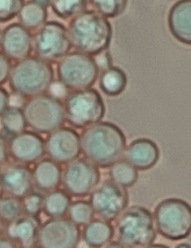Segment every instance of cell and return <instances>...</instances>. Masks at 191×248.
Here are the masks:
<instances>
[{"instance_id": "6da1fadb", "label": "cell", "mask_w": 191, "mask_h": 248, "mask_svg": "<svg viewBox=\"0 0 191 248\" xmlns=\"http://www.w3.org/2000/svg\"><path fill=\"white\" fill-rule=\"evenodd\" d=\"M82 154L100 168H108L120 160L126 148L123 130L111 122H100L87 127L81 135Z\"/></svg>"}, {"instance_id": "7a4b0ae2", "label": "cell", "mask_w": 191, "mask_h": 248, "mask_svg": "<svg viewBox=\"0 0 191 248\" xmlns=\"http://www.w3.org/2000/svg\"><path fill=\"white\" fill-rule=\"evenodd\" d=\"M67 31L72 47L90 56L106 51L112 39L111 23L95 11L86 10L73 17Z\"/></svg>"}, {"instance_id": "3957f363", "label": "cell", "mask_w": 191, "mask_h": 248, "mask_svg": "<svg viewBox=\"0 0 191 248\" xmlns=\"http://www.w3.org/2000/svg\"><path fill=\"white\" fill-rule=\"evenodd\" d=\"M8 85L15 94L31 98L48 93L55 83L53 65L36 56H29L12 65Z\"/></svg>"}, {"instance_id": "277c9868", "label": "cell", "mask_w": 191, "mask_h": 248, "mask_svg": "<svg viewBox=\"0 0 191 248\" xmlns=\"http://www.w3.org/2000/svg\"><path fill=\"white\" fill-rule=\"evenodd\" d=\"M118 241L126 248H144L156 238V228L150 211L133 206L119 216L116 223Z\"/></svg>"}, {"instance_id": "5b68a950", "label": "cell", "mask_w": 191, "mask_h": 248, "mask_svg": "<svg viewBox=\"0 0 191 248\" xmlns=\"http://www.w3.org/2000/svg\"><path fill=\"white\" fill-rule=\"evenodd\" d=\"M63 106L65 121L76 129H84L98 124L105 114L103 96L93 88L67 92Z\"/></svg>"}, {"instance_id": "8992f818", "label": "cell", "mask_w": 191, "mask_h": 248, "mask_svg": "<svg viewBox=\"0 0 191 248\" xmlns=\"http://www.w3.org/2000/svg\"><path fill=\"white\" fill-rule=\"evenodd\" d=\"M22 108L27 126L38 134H49L65 122L62 100L49 92L27 99Z\"/></svg>"}, {"instance_id": "52a82bcc", "label": "cell", "mask_w": 191, "mask_h": 248, "mask_svg": "<svg viewBox=\"0 0 191 248\" xmlns=\"http://www.w3.org/2000/svg\"><path fill=\"white\" fill-rule=\"evenodd\" d=\"M100 69L94 58L82 52H70L58 62L56 77L66 90L88 89L97 82Z\"/></svg>"}, {"instance_id": "ba28073f", "label": "cell", "mask_w": 191, "mask_h": 248, "mask_svg": "<svg viewBox=\"0 0 191 248\" xmlns=\"http://www.w3.org/2000/svg\"><path fill=\"white\" fill-rule=\"evenodd\" d=\"M155 220L162 236L182 240L191 234V204L178 198L163 200L155 208Z\"/></svg>"}, {"instance_id": "9c48e42d", "label": "cell", "mask_w": 191, "mask_h": 248, "mask_svg": "<svg viewBox=\"0 0 191 248\" xmlns=\"http://www.w3.org/2000/svg\"><path fill=\"white\" fill-rule=\"evenodd\" d=\"M71 48L67 28L60 22L47 21L32 34L34 56L50 64L68 54Z\"/></svg>"}, {"instance_id": "30bf717a", "label": "cell", "mask_w": 191, "mask_h": 248, "mask_svg": "<svg viewBox=\"0 0 191 248\" xmlns=\"http://www.w3.org/2000/svg\"><path fill=\"white\" fill-rule=\"evenodd\" d=\"M100 180L98 167L86 158H77L66 165L61 184L71 196L83 198L91 194Z\"/></svg>"}, {"instance_id": "8fae6325", "label": "cell", "mask_w": 191, "mask_h": 248, "mask_svg": "<svg viewBox=\"0 0 191 248\" xmlns=\"http://www.w3.org/2000/svg\"><path fill=\"white\" fill-rule=\"evenodd\" d=\"M89 202L99 217L111 221L126 210L129 202V192L125 187L112 180H106L95 188Z\"/></svg>"}, {"instance_id": "7c38bea8", "label": "cell", "mask_w": 191, "mask_h": 248, "mask_svg": "<svg viewBox=\"0 0 191 248\" xmlns=\"http://www.w3.org/2000/svg\"><path fill=\"white\" fill-rule=\"evenodd\" d=\"M79 227L69 218H49L41 224L37 245L41 248H76L81 239Z\"/></svg>"}, {"instance_id": "4fadbf2b", "label": "cell", "mask_w": 191, "mask_h": 248, "mask_svg": "<svg viewBox=\"0 0 191 248\" xmlns=\"http://www.w3.org/2000/svg\"><path fill=\"white\" fill-rule=\"evenodd\" d=\"M45 148L49 158L60 165H67L80 155L81 137L73 128L61 126L48 134Z\"/></svg>"}, {"instance_id": "5bb4252c", "label": "cell", "mask_w": 191, "mask_h": 248, "mask_svg": "<svg viewBox=\"0 0 191 248\" xmlns=\"http://www.w3.org/2000/svg\"><path fill=\"white\" fill-rule=\"evenodd\" d=\"M8 154L15 162L29 165L46 155L45 139L34 131L25 130L8 139Z\"/></svg>"}, {"instance_id": "9a60e30c", "label": "cell", "mask_w": 191, "mask_h": 248, "mask_svg": "<svg viewBox=\"0 0 191 248\" xmlns=\"http://www.w3.org/2000/svg\"><path fill=\"white\" fill-rule=\"evenodd\" d=\"M0 48L11 61L26 59L32 52V34L20 23H11L2 31Z\"/></svg>"}, {"instance_id": "2e32d148", "label": "cell", "mask_w": 191, "mask_h": 248, "mask_svg": "<svg viewBox=\"0 0 191 248\" xmlns=\"http://www.w3.org/2000/svg\"><path fill=\"white\" fill-rule=\"evenodd\" d=\"M0 183L7 195L22 199L34 187L31 169L17 162L7 163L0 170Z\"/></svg>"}, {"instance_id": "e0dca14e", "label": "cell", "mask_w": 191, "mask_h": 248, "mask_svg": "<svg viewBox=\"0 0 191 248\" xmlns=\"http://www.w3.org/2000/svg\"><path fill=\"white\" fill-rule=\"evenodd\" d=\"M125 161L139 170H149L159 162L160 149L151 139H136L126 149Z\"/></svg>"}, {"instance_id": "ac0fdd59", "label": "cell", "mask_w": 191, "mask_h": 248, "mask_svg": "<svg viewBox=\"0 0 191 248\" xmlns=\"http://www.w3.org/2000/svg\"><path fill=\"white\" fill-rule=\"evenodd\" d=\"M41 221L39 217L23 216L6 224V236L16 242L20 248L36 246Z\"/></svg>"}, {"instance_id": "d6986e66", "label": "cell", "mask_w": 191, "mask_h": 248, "mask_svg": "<svg viewBox=\"0 0 191 248\" xmlns=\"http://www.w3.org/2000/svg\"><path fill=\"white\" fill-rule=\"evenodd\" d=\"M169 30L175 39L191 46V0H181L170 8L167 17Z\"/></svg>"}, {"instance_id": "ffe728a7", "label": "cell", "mask_w": 191, "mask_h": 248, "mask_svg": "<svg viewBox=\"0 0 191 248\" xmlns=\"http://www.w3.org/2000/svg\"><path fill=\"white\" fill-rule=\"evenodd\" d=\"M62 170L60 164L49 157L43 158L34 164L31 170L34 187L41 192L57 189L61 183Z\"/></svg>"}, {"instance_id": "44dd1931", "label": "cell", "mask_w": 191, "mask_h": 248, "mask_svg": "<svg viewBox=\"0 0 191 248\" xmlns=\"http://www.w3.org/2000/svg\"><path fill=\"white\" fill-rule=\"evenodd\" d=\"M51 1L25 2L18 15L19 23L29 31H37L47 22Z\"/></svg>"}, {"instance_id": "7402d4cb", "label": "cell", "mask_w": 191, "mask_h": 248, "mask_svg": "<svg viewBox=\"0 0 191 248\" xmlns=\"http://www.w3.org/2000/svg\"><path fill=\"white\" fill-rule=\"evenodd\" d=\"M115 235V230L106 220L95 219L86 224L82 231V238L88 246L100 248L109 243Z\"/></svg>"}, {"instance_id": "603a6c76", "label": "cell", "mask_w": 191, "mask_h": 248, "mask_svg": "<svg viewBox=\"0 0 191 248\" xmlns=\"http://www.w3.org/2000/svg\"><path fill=\"white\" fill-rule=\"evenodd\" d=\"M128 77L123 69L112 66L103 70L100 77V88L108 96H119L126 90Z\"/></svg>"}, {"instance_id": "cb8c5ba5", "label": "cell", "mask_w": 191, "mask_h": 248, "mask_svg": "<svg viewBox=\"0 0 191 248\" xmlns=\"http://www.w3.org/2000/svg\"><path fill=\"white\" fill-rule=\"evenodd\" d=\"M71 203V195L57 188L45 194L43 212L50 218L63 217L67 214Z\"/></svg>"}, {"instance_id": "d4e9b609", "label": "cell", "mask_w": 191, "mask_h": 248, "mask_svg": "<svg viewBox=\"0 0 191 248\" xmlns=\"http://www.w3.org/2000/svg\"><path fill=\"white\" fill-rule=\"evenodd\" d=\"M0 124L9 137L27 130V121L22 107L15 105L8 106L0 117Z\"/></svg>"}, {"instance_id": "484cf974", "label": "cell", "mask_w": 191, "mask_h": 248, "mask_svg": "<svg viewBox=\"0 0 191 248\" xmlns=\"http://www.w3.org/2000/svg\"><path fill=\"white\" fill-rule=\"evenodd\" d=\"M109 175L113 182L125 188L134 186L138 180L137 169L126 161L119 160L111 165Z\"/></svg>"}, {"instance_id": "4316f807", "label": "cell", "mask_w": 191, "mask_h": 248, "mask_svg": "<svg viewBox=\"0 0 191 248\" xmlns=\"http://www.w3.org/2000/svg\"><path fill=\"white\" fill-rule=\"evenodd\" d=\"M50 7L58 17L68 20L86 11L88 2L85 0H53L51 1Z\"/></svg>"}, {"instance_id": "83f0119b", "label": "cell", "mask_w": 191, "mask_h": 248, "mask_svg": "<svg viewBox=\"0 0 191 248\" xmlns=\"http://www.w3.org/2000/svg\"><path fill=\"white\" fill-rule=\"evenodd\" d=\"M69 219L78 226L86 225L93 220V212L90 202L86 201H76L69 208Z\"/></svg>"}, {"instance_id": "f1b7e54d", "label": "cell", "mask_w": 191, "mask_h": 248, "mask_svg": "<svg viewBox=\"0 0 191 248\" xmlns=\"http://www.w3.org/2000/svg\"><path fill=\"white\" fill-rule=\"evenodd\" d=\"M21 199L15 197H2L0 200V218L5 224H9L23 216Z\"/></svg>"}, {"instance_id": "f546056e", "label": "cell", "mask_w": 191, "mask_h": 248, "mask_svg": "<svg viewBox=\"0 0 191 248\" xmlns=\"http://www.w3.org/2000/svg\"><path fill=\"white\" fill-rule=\"evenodd\" d=\"M97 12L105 18H114L126 11V0H93L90 1Z\"/></svg>"}, {"instance_id": "4dcf8cb0", "label": "cell", "mask_w": 191, "mask_h": 248, "mask_svg": "<svg viewBox=\"0 0 191 248\" xmlns=\"http://www.w3.org/2000/svg\"><path fill=\"white\" fill-rule=\"evenodd\" d=\"M44 194L41 191H32L22 198V206H23V215L39 217L43 212Z\"/></svg>"}, {"instance_id": "1f68e13d", "label": "cell", "mask_w": 191, "mask_h": 248, "mask_svg": "<svg viewBox=\"0 0 191 248\" xmlns=\"http://www.w3.org/2000/svg\"><path fill=\"white\" fill-rule=\"evenodd\" d=\"M24 2L23 0H0V23H7L18 16Z\"/></svg>"}, {"instance_id": "d6a6232c", "label": "cell", "mask_w": 191, "mask_h": 248, "mask_svg": "<svg viewBox=\"0 0 191 248\" xmlns=\"http://www.w3.org/2000/svg\"><path fill=\"white\" fill-rule=\"evenodd\" d=\"M12 67V61L0 51V86L8 82Z\"/></svg>"}, {"instance_id": "836d02e7", "label": "cell", "mask_w": 191, "mask_h": 248, "mask_svg": "<svg viewBox=\"0 0 191 248\" xmlns=\"http://www.w3.org/2000/svg\"><path fill=\"white\" fill-rule=\"evenodd\" d=\"M100 70H105L109 67H112V58L108 51L101 52L97 55V59H95Z\"/></svg>"}, {"instance_id": "e575fe53", "label": "cell", "mask_w": 191, "mask_h": 248, "mask_svg": "<svg viewBox=\"0 0 191 248\" xmlns=\"http://www.w3.org/2000/svg\"><path fill=\"white\" fill-rule=\"evenodd\" d=\"M8 139L0 134V170L8 163Z\"/></svg>"}, {"instance_id": "d590c367", "label": "cell", "mask_w": 191, "mask_h": 248, "mask_svg": "<svg viewBox=\"0 0 191 248\" xmlns=\"http://www.w3.org/2000/svg\"><path fill=\"white\" fill-rule=\"evenodd\" d=\"M10 94L3 87L0 86V117L10 106Z\"/></svg>"}, {"instance_id": "8d00e7d4", "label": "cell", "mask_w": 191, "mask_h": 248, "mask_svg": "<svg viewBox=\"0 0 191 248\" xmlns=\"http://www.w3.org/2000/svg\"><path fill=\"white\" fill-rule=\"evenodd\" d=\"M0 248H19L18 245L8 237H0Z\"/></svg>"}, {"instance_id": "74e56055", "label": "cell", "mask_w": 191, "mask_h": 248, "mask_svg": "<svg viewBox=\"0 0 191 248\" xmlns=\"http://www.w3.org/2000/svg\"><path fill=\"white\" fill-rule=\"evenodd\" d=\"M100 248H126L118 242H111Z\"/></svg>"}, {"instance_id": "f35d334b", "label": "cell", "mask_w": 191, "mask_h": 248, "mask_svg": "<svg viewBox=\"0 0 191 248\" xmlns=\"http://www.w3.org/2000/svg\"><path fill=\"white\" fill-rule=\"evenodd\" d=\"M5 227L6 224L2 221V219L0 218V237H2L4 232H5Z\"/></svg>"}, {"instance_id": "ab89813d", "label": "cell", "mask_w": 191, "mask_h": 248, "mask_svg": "<svg viewBox=\"0 0 191 248\" xmlns=\"http://www.w3.org/2000/svg\"><path fill=\"white\" fill-rule=\"evenodd\" d=\"M144 248H170L166 245H159V244H154V245H150L149 246L145 247Z\"/></svg>"}, {"instance_id": "60d3db41", "label": "cell", "mask_w": 191, "mask_h": 248, "mask_svg": "<svg viewBox=\"0 0 191 248\" xmlns=\"http://www.w3.org/2000/svg\"><path fill=\"white\" fill-rule=\"evenodd\" d=\"M176 248H191V245L187 243H181L177 245Z\"/></svg>"}, {"instance_id": "b9f144b4", "label": "cell", "mask_w": 191, "mask_h": 248, "mask_svg": "<svg viewBox=\"0 0 191 248\" xmlns=\"http://www.w3.org/2000/svg\"><path fill=\"white\" fill-rule=\"evenodd\" d=\"M3 189H2V186H1V183H0V200L3 197Z\"/></svg>"}, {"instance_id": "7bdbcfd3", "label": "cell", "mask_w": 191, "mask_h": 248, "mask_svg": "<svg viewBox=\"0 0 191 248\" xmlns=\"http://www.w3.org/2000/svg\"><path fill=\"white\" fill-rule=\"evenodd\" d=\"M1 38H2V30H0V43H1Z\"/></svg>"}, {"instance_id": "ee69618b", "label": "cell", "mask_w": 191, "mask_h": 248, "mask_svg": "<svg viewBox=\"0 0 191 248\" xmlns=\"http://www.w3.org/2000/svg\"><path fill=\"white\" fill-rule=\"evenodd\" d=\"M40 248V247L38 246V245H36V246L31 247V248Z\"/></svg>"}]
</instances>
